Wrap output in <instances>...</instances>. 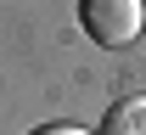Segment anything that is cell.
Returning a JSON list of instances; mask_svg holds the SVG:
<instances>
[{"label": "cell", "instance_id": "obj_1", "mask_svg": "<svg viewBox=\"0 0 146 135\" xmlns=\"http://www.w3.org/2000/svg\"><path fill=\"white\" fill-rule=\"evenodd\" d=\"M79 23H84V34L96 45L124 51L141 34V0H79Z\"/></svg>", "mask_w": 146, "mask_h": 135}, {"label": "cell", "instance_id": "obj_2", "mask_svg": "<svg viewBox=\"0 0 146 135\" xmlns=\"http://www.w3.org/2000/svg\"><path fill=\"white\" fill-rule=\"evenodd\" d=\"M101 135H146V96L118 101V107L101 118Z\"/></svg>", "mask_w": 146, "mask_h": 135}, {"label": "cell", "instance_id": "obj_3", "mask_svg": "<svg viewBox=\"0 0 146 135\" xmlns=\"http://www.w3.org/2000/svg\"><path fill=\"white\" fill-rule=\"evenodd\" d=\"M34 135H90V130H79V124H45V130H34Z\"/></svg>", "mask_w": 146, "mask_h": 135}]
</instances>
